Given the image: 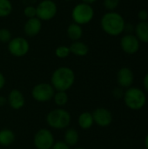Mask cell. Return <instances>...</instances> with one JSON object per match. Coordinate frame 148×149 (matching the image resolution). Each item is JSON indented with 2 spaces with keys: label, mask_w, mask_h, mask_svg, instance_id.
<instances>
[{
  "label": "cell",
  "mask_w": 148,
  "mask_h": 149,
  "mask_svg": "<svg viewBox=\"0 0 148 149\" xmlns=\"http://www.w3.org/2000/svg\"><path fill=\"white\" fill-rule=\"evenodd\" d=\"M98 0H81V2L82 3H88V4H92V3H96Z\"/></svg>",
  "instance_id": "cell-33"
},
{
  "label": "cell",
  "mask_w": 148,
  "mask_h": 149,
  "mask_svg": "<svg viewBox=\"0 0 148 149\" xmlns=\"http://www.w3.org/2000/svg\"><path fill=\"white\" fill-rule=\"evenodd\" d=\"M124 89L118 86V87H115L113 90V96L117 99V100H120V99H123V96H124Z\"/></svg>",
  "instance_id": "cell-27"
},
{
  "label": "cell",
  "mask_w": 148,
  "mask_h": 149,
  "mask_svg": "<svg viewBox=\"0 0 148 149\" xmlns=\"http://www.w3.org/2000/svg\"><path fill=\"white\" fill-rule=\"evenodd\" d=\"M78 125L82 130L91 129L94 125L92 113L88 111L82 112L78 117Z\"/></svg>",
  "instance_id": "cell-16"
},
{
  "label": "cell",
  "mask_w": 148,
  "mask_h": 149,
  "mask_svg": "<svg viewBox=\"0 0 148 149\" xmlns=\"http://www.w3.org/2000/svg\"><path fill=\"white\" fill-rule=\"evenodd\" d=\"M47 126L55 130H65L72 122V114L63 107H58L50 111L45 117Z\"/></svg>",
  "instance_id": "cell-3"
},
{
  "label": "cell",
  "mask_w": 148,
  "mask_h": 149,
  "mask_svg": "<svg viewBox=\"0 0 148 149\" xmlns=\"http://www.w3.org/2000/svg\"><path fill=\"white\" fill-rule=\"evenodd\" d=\"M144 144H145V148H146V149H148V134L146 135V137H145Z\"/></svg>",
  "instance_id": "cell-34"
},
{
  "label": "cell",
  "mask_w": 148,
  "mask_h": 149,
  "mask_svg": "<svg viewBox=\"0 0 148 149\" xmlns=\"http://www.w3.org/2000/svg\"><path fill=\"white\" fill-rule=\"evenodd\" d=\"M72 149H87V148H80V147H78V148H74Z\"/></svg>",
  "instance_id": "cell-35"
},
{
  "label": "cell",
  "mask_w": 148,
  "mask_h": 149,
  "mask_svg": "<svg viewBox=\"0 0 148 149\" xmlns=\"http://www.w3.org/2000/svg\"><path fill=\"white\" fill-rule=\"evenodd\" d=\"M5 84H6L5 77H4V75L3 74V72H0V90H2V89L5 86Z\"/></svg>",
  "instance_id": "cell-30"
},
{
  "label": "cell",
  "mask_w": 148,
  "mask_h": 149,
  "mask_svg": "<svg viewBox=\"0 0 148 149\" xmlns=\"http://www.w3.org/2000/svg\"><path fill=\"white\" fill-rule=\"evenodd\" d=\"M84 30L83 27L76 23H72L67 26L66 29V35L69 39H71L72 42L73 41H78L80 40L81 38L83 37Z\"/></svg>",
  "instance_id": "cell-17"
},
{
  "label": "cell",
  "mask_w": 148,
  "mask_h": 149,
  "mask_svg": "<svg viewBox=\"0 0 148 149\" xmlns=\"http://www.w3.org/2000/svg\"><path fill=\"white\" fill-rule=\"evenodd\" d=\"M134 35L140 42L148 43V22H140L134 28Z\"/></svg>",
  "instance_id": "cell-20"
},
{
  "label": "cell",
  "mask_w": 148,
  "mask_h": 149,
  "mask_svg": "<svg viewBox=\"0 0 148 149\" xmlns=\"http://www.w3.org/2000/svg\"><path fill=\"white\" fill-rule=\"evenodd\" d=\"M13 6L10 0H0V17H6L12 12Z\"/></svg>",
  "instance_id": "cell-22"
},
{
  "label": "cell",
  "mask_w": 148,
  "mask_h": 149,
  "mask_svg": "<svg viewBox=\"0 0 148 149\" xmlns=\"http://www.w3.org/2000/svg\"><path fill=\"white\" fill-rule=\"evenodd\" d=\"M43 22L37 17L28 18L24 25V32L29 38L36 37L42 30Z\"/></svg>",
  "instance_id": "cell-14"
},
{
  "label": "cell",
  "mask_w": 148,
  "mask_h": 149,
  "mask_svg": "<svg viewBox=\"0 0 148 149\" xmlns=\"http://www.w3.org/2000/svg\"><path fill=\"white\" fill-rule=\"evenodd\" d=\"M138 17L140 20V22L147 21L148 19V11L146 10H140L138 13Z\"/></svg>",
  "instance_id": "cell-29"
},
{
  "label": "cell",
  "mask_w": 148,
  "mask_h": 149,
  "mask_svg": "<svg viewBox=\"0 0 148 149\" xmlns=\"http://www.w3.org/2000/svg\"><path fill=\"white\" fill-rule=\"evenodd\" d=\"M71 54L76 57H85L89 53V46L83 41H73L69 45Z\"/></svg>",
  "instance_id": "cell-15"
},
{
  "label": "cell",
  "mask_w": 148,
  "mask_h": 149,
  "mask_svg": "<svg viewBox=\"0 0 148 149\" xmlns=\"http://www.w3.org/2000/svg\"><path fill=\"white\" fill-rule=\"evenodd\" d=\"M52 100L57 107H64L68 103V100H69V96L67 94V92L56 91L52 98Z\"/></svg>",
  "instance_id": "cell-21"
},
{
  "label": "cell",
  "mask_w": 148,
  "mask_h": 149,
  "mask_svg": "<svg viewBox=\"0 0 148 149\" xmlns=\"http://www.w3.org/2000/svg\"><path fill=\"white\" fill-rule=\"evenodd\" d=\"M7 98V105L13 110H20L25 105V98L24 93L18 89H12L9 92Z\"/></svg>",
  "instance_id": "cell-12"
},
{
  "label": "cell",
  "mask_w": 148,
  "mask_h": 149,
  "mask_svg": "<svg viewBox=\"0 0 148 149\" xmlns=\"http://www.w3.org/2000/svg\"><path fill=\"white\" fill-rule=\"evenodd\" d=\"M12 38L11 32L7 28H0V42L3 44H8Z\"/></svg>",
  "instance_id": "cell-24"
},
{
  "label": "cell",
  "mask_w": 148,
  "mask_h": 149,
  "mask_svg": "<svg viewBox=\"0 0 148 149\" xmlns=\"http://www.w3.org/2000/svg\"><path fill=\"white\" fill-rule=\"evenodd\" d=\"M55 90L50 83L41 82L35 85L31 92L32 99L38 103H47L52 100Z\"/></svg>",
  "instance_id": "cell-6"
},
{
  "label": "cell",
  "mask_w": 148,
  "mask_h": 149,
  "mask_svg": "<svg viewBox=\"0 0 148 149\" xmlns=\"http://www.w3.org/2000/svg\"><path fill=\"white\" fill-rule=\"evenodd\" d=\"M134 81V74L129 67H122L117 72V83L120 87L127 89L131 87Z\"/></svg>",
  "instance_id": "cell-13"
},
{
  "label": "cell",
  "mask_w": 148,
  "mask_h": 149,
  "mask_svg": "<svg viewBox=\"0 0 148 149\" xmlns=\"http://www.w3.org/2000/svg\"><path fill=\"white\" fill-rule=\"evenodd\" d=\"M7 105V98L4 96H0V107H3Z\"/></svg>",
  "instance_id": "cell-32"
},
{
  "label": "cell",
  "mask_w": 148,
  "mask_h": 149,
  "mask_svg": "<svg viewBox=\"0 0 148 149\" xmlns=\"http://www.w3.org/2000/svg\"><path fill=\"white\" fill-rule=\"evenodd\" d=\"M16 140L15 133L10 128H2L0 130V146L9 147L14 143Z\"/></svg>",
  "instance_id": "cell-19"
},
{
  "label": "cell",
  "mask_w": 148,
  "mask_h": 149,
  "mask_svg": "<svg viewBox=\"0 0 148 149\" xmlns=\"http://www.w3.org/2000/svg\"><path fill=\"white\" fill-rule=\"evenodd\" d=\"M123 100L127 108L133 111H139L146 106L147 95L142 89L131 86L126 89Z\"/></svg>",
  "instance_id": "cell-4"
},
{
  "label": "cell",
  "mask_w": 148,
  "mask_h": 149,
  "mask_svg": "<svg viewBox=\"0 0 148 149\" xmlns=\"http://www.w3.org/2000/svg\"><path fill=\"white\" fill-rule=\"evenodd\" d=\"M79 141V134L78 130L74 127H68L65 130L64 141L70 147H76Z\"/></svg>",
  "instance_id": "cell-18"
},
{
  "label": "cell",
  "mask_w": 148,
  "mask_h": 149,
  "mask_svg": "<svg viewBox=\"0 0 148 149\" xmlns=\"http://www.w3.org/2000/svg\"><path fill=\"white\" fill-rule=\"evenodd\" d=\"M92 113L94 124L100 127H107L113 122V113L109 109L106 107H97Z\"/></svg>",
  "instance_id": "cell-11"
},
{
  "label": "cell",
  "mask_w": 148,
  "mask_h": 149,
  "mask_svg": "<svg viewBox=\"0 0 148 149\" xmlns=\"http://www.w3.org/2000/svg\"><path fill=\"white\" fill-rule=\"evenodd\" d=\"M120 48L121 50L129 55L135 54L139 52L140 47V42L134 34H126L120 39Z\"/></svg>",
  "instance_id": "cell-10"
},
{
  "label": "cell",
  "mask_w": 148,
  "mask_h": 149,
  "mask_svg": "<svg viewBox=\"0 0 148 149\" xmlns=\"http://www.w3.org/2000/svg\"><path fill=\"white\" fill-rule=\"evenodd\" d=\"M51 149H71V148L64 141H58L54 142Z\"/></svg>",
  "instance_id": "cell-28"
},
{
  "label": "cell",
  "mask_w": 148,
  "mask_h": 149,
  "mask_svg": "<svg viewBox=\"0 0 148 149\" xmlns=\"http://www.w3.org/2000/svg\"><path fill=\"white\" fill-rule=\"evenodd\" d=\"M120 4V0H103V6L107 11H114Z\"/></svg>",
  "instance_id": "cell-26"
},
{
  "label": "cell",
  "mask_w": 148,
  "mask_h": 149,
  "mask_svg": "<svg viewBox=\"0 0 148 149\" xmlns=\"http://www.w3.org/2000/svg\"><path fill=\"white\" fill-rule=\"evenodd\" d=\"M102 30L109 36L117 37L125 31L126 21L122 15L114 11H107L100 20Z\"/></svg>",
  "instance_id": "cell-2"
},
{
  "label": "cell",
  "mask_w": 148,
  "mask_h": 149,
  "mask_svg": "<svg viewBox=\"0 0 148 149\" xmlns=\"http://www.w3.org/2000/svg\"><path fill=\"white\" fill-rule=\"evenodd\" d=\"M143 86H144L145 90L148 93V72L145 75V77L143 79Z\"/></svg>",
  "instance_id": "cell-31"
},
{
  "label": "cell",
  "mask_w": 148,
  "mask_h": 149,
  "mask_svg": "<svg viewBox=\"0 0 148 149\" xmlns=\"http://www.w3.org/2000/svg\"><path fill=\"white\" fill-rule=\"evenodd\" d=\"M64 1H65V2H71V1H72V0H64Z\"/></svg>",
  "instance_id": "cell-36"
},
{
  "label": "cell",
  "mask_w": 148,
  "mask_h": 149,
  "mask_svg": "<svg viewBox=\"0 0 148 149\" xmlns=\"http://www.w3.org/2000/svg\"><path fill=\"white\" fill-rule=\"evenodd\" d=\"M75 80L76 75L72 68L68 66H59L52 72L50 84L55 91L67 92L73 86Z\"/></svg>",
  "instance_id": "cell-1"
},
{
  "label": "cell",
  "mask_w": 148,
  "mask_h": 149,
  "mask_svg": "<svg viewBox=\"0 0 148 149\" xmlns=\"http://www.w3.org/2000/svg\"><path fill=\"white\" fill-rule=\"evenodd\" d=\"M94 14V9L91 4L80 2L72 8L71 15L73 23L83 26L92 21Z\"/></svg>",
  "instance_id": "cell-5"
},
{
  "label": "cell",
  "mask_w": 148,
  "mask_h": 149,
  "mask_svg": "<svg viewBox=\"0 0 148 149\" xmlns=\"http://www.w3.org/2000/svg\"><path fill=\"white\" fill-rule=\"evenodd\" d=\"M24 17L28 19V18H32L37 17V10H36V6L33 4H27L24 9Z\"/></svg>",
  "instance_id": "cell-25"
},
{
  "label": "cell",
  "mask_w": 148,
  "mask_h": 149,
  "mask_svg": "<svg viewBox=\"0 0 148 149\" xmlns=\"http://www.w3.org/2000/svg\"><path fill=\"white\" fill-rule=\"evenodd\" d=\"M54 142L53 133L48 128L38 129L33 136V145L36 149H51Z\"/></svg>",
  "instance_id": "cell-9"
},
{
  "label": "cell",
  "mask_w": 148,
  "mask_h": 149,
  "mask_svg": "<svg viewBox=\"0 0 148 149\" xmlns=\"http://www.w3.org/2000/svg\"><path fill=\"white\" fill-rule=\"evenodd\" d=\"M71 54V51L69 46L67 45H59L55 49V56L60 59H64L70 56Z\"/></svg>",
  "instance_id": "cell-23"
},
{
  "label": "cell",
  "mask_w": 148,
  "mask_h": 149,
  "mask_svg": "<svg viewBox=\"0 0 148 149\" xmlns=\"http://www.w3.org/2000/svg\"><path fill=\"white\" fill-rule=\"evenodd\" d=\"M37 17L42 22L53 19L58 13V5L53 0H41L37 5Z\"/></svg>",
  "instance_id": "cell-7"
},
{
  "label": "cell",
  "mask_w": 148,
  "mask_h": 149,
  "mask_svg": "<svg viewBox=\"0 0 148 149\" xmlns=\"http://www.w3.org/2000/svg\"><path fill=\"white\" fill-rule=\"evenodd\" d=\"M7 49L11 56L15 58H22L29 52L30 43L27 38L24 37H15L7 44Z\"/></svg>",
  "instance_id": "cell-8"
}]
</instances>
